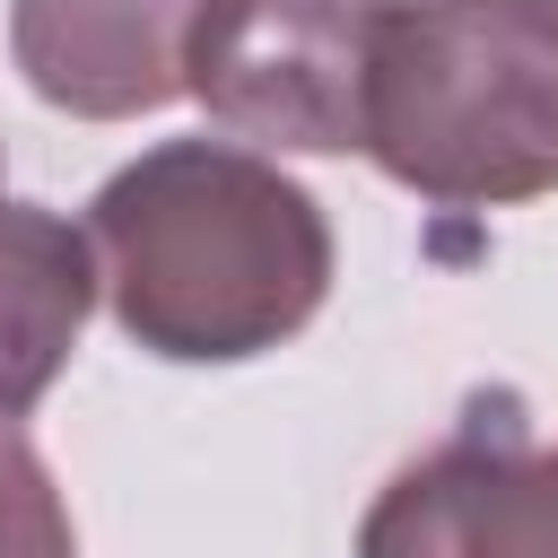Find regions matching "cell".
Returning <instances> with one entry per match:
<instances>
[{"mask_svg":"<svg viewBox=\"0 0 558 558\" xmlns=\"http://www.w3.org/2000/svg\"><path fill=\"white\" fill-rule=\"evenodd\" d=\"M209 9L218 0H9V61L52 113L140 122L183 96Z\"/></svg>","mask_w":558,"mask_h":558,"instance_id":"obj_5","label":"cell"},{"mask_svg":"<svg viewBox=\"0 0 558 558\" xmlns=\"http://www.w3.org/2000/svg\"><path fill=\"white\" fill-rule=\"evenodd\" d=\"M506 9V35H514V61L532 78V105L558 140V0H497Z\"/></svg>","mask_w":558,"mask_h":558,"instance_id":"obj_8","label":"cell"},{"mask_svg":"<svg viewBox=\"0 0 558 558\" xmlns=\"http://www.w3.org/2000/svg\"><path fill=\"white\" fill-rule=\"evenodd\" d=\"M366 35L375 0H218L192 35L183 96H201L235 140L349 157L366 113Z\"/></svg>","mask_w":558,"mask_h":558,"instance_id":"obj_3","label":"cell"},{"mask_svg":"<svg viewBox=\"0 0 558 558\" xmlns=\"http://www.w3.org/2000/svg\"><path fill=\"white\" fill-rule=\"evenodd\" d=\"M0 558H78L70 506L17 418H0Z\"/></svg>","mask_w":558,"mask_h":558,"instance_id":"obj_7","label":"cell"},{"mask_svg":"<svg viewBox=\"0 0 558 558\" xmlns=\"http://www.w3.org/2000/svg\"><path fill=\"white\" fill-rule=\"evenodd\" d=\"M87 244L113 323L174 366L262 357L331 296V227L314 192L227 140H166L131 157L96 192Z\"/></svg>","mask_w":558,"mask_h":558,"instance_id":"obj_1","label":"cell"},{"mask_svg":"<svg viewBox=\"0 0 558 558\" xmlns=\"http://www.w3.org/2000/svg\"><path fill=\"white\" fill-rule=\"evenodd\" d=\"M96 305V244L35 201H0V418H26L78 357Z\"/></svg>","mask_w":558,"mask_h":558,"instance_id":"obj_6","label":"cell"},{"mask_svg":"<svg viewBox=\"0 0 558 558\" xmlns=\"http://www.w3.org/2000/svg\"><path fill=\"white\" fill-rule=\"evenodd\" d=\"M357 558H558V445L506 401H480L436 453L375 488Z\"/></svg>","mask_w":558,"mask_h":558,"instance_id":"obj_4","label":"cell"},{"mask_svg":"<svg viewBox=\"0 0 558 558\" xmlns=\"http://www.w3.org/2000/svg\"><path fill=\"white\" fill-rule=\"evenodd\" d=\"M357 148L401 192L445 209L558 192V140L532 105L497 0H375Z\"/></svg>","mask_w":558,"mask_h":558,"instance_id":"obj_2","label":"cell"}]
</instances>
